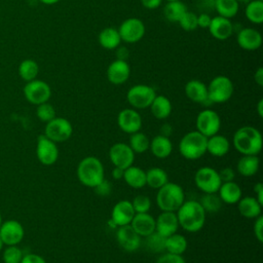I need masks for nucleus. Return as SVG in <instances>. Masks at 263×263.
Returning <instances> with one entry per match:
<instances>
[{
  "label": "nucleus",
  "mask_w": 263,
  "mask_h": 263,
  "mask_svg": "<svg viewBox=\"0 0 263 263\" xmlns=\"http://www.w3.org/2000/svg\"><path fill=\"white\" fill-rule=\"evenodd\" d=\"M219 173V176H220V179L223 182H230V181H234V178H235V172L233 168L231 167H224L222 168Z\"/></svg>",
  "instance_id": "50"
},
{
  "label": "nucleus",
  "mask_w": 263,
  "mask_h": 263,
  "mask_svg": "<svg viewBox=\"0 0 263 263\" xmlns=\"http://www.w3.org/2000/svg\"><path fill=\"white\" fill-rule=\"evenodd\" d=\"M39 1L43 4H46V5H52V4L58 3L60 0H39Z\"/></svg>",
  "instance_id": "58"
},
{
  "label": "nucleus",
  "mask_w": 263,
  "mask_h": 263,
  "mask_svg": "<svg viewBox=\"0 0 263 263\" xmlns=\"http://www.w3.org/2000/svg\"><path fill=\"white\" fill-rule=\"evenodd\" d=\"M108 154L111 163L116 167L125 170L134 164L135 152L126 143L118 142L113 144L110 147Z\"/></svg>",
  "instance_id": "12"
},
{
  "label": "nucleus",
  "mask_w": 263,
  "mask_h": 263,
  "mask_svg": "<svg viewBox=\"0 0 263 263\" xmlns=\"http://www.w3.org/2000/svg\"><path fill=\"white\" fill-rule=\"evenodd\" d=\"M237 210L243 218L256 219L261 216L262 204L255 196H246L237 201Z\"/></svg>",
  "instance_id": "27"
},
{
  "label": "nucleus",
  "mask_w": 263,
  "mask_h": 263,
  "mask_svg": "<svg viewBox=\"0 0 263 263\" xmlns=\"http://www.w3.org/2000/svg\"><path fill=\"white\" fill-rule=\"evenodd\" d=\"M185 95L194 103L205 104L206 102H210L208 98V86L202 81L197 79L190 80L186 83Z\"/></svg>",
  "instance_id": "24"
},
{
  "label": "nucleus",
  "mask_w": 263,
  "mask_h": 263,
  "mask_svg": "<svg viewBox=\"0 0 263 263\" xmlns=\"http://www.w3.org/2000/svg\"><path fill=\"white\" fill-rule=\"evenodd\" d=\"M179 221L176 212H161L155 219V231L163 237H167L177 232Z\"/></svg>",
  "instance_id": "19"
},
{
  "label": "nucleus",
  "mask_w": 263,
  "mask_h": 263,
  "mask_svg": "<svg viewBox=\"0 0 263 263\" xmlns=\"http://www.w3.org/2000/svg\"><path fill=\"white\" fill-rule=\"evenodd\" d=\"M181 26L182 29H184L185 31H193L195 30L198 26H197V15L192 12V11H186L182 17L180 18V21L178 22Z\"/></svg>",
  "instance_id": "45"
},
{
  "label": "nucleus",
  "mask_w": 263,
  "mask_h": 263,
  "mask_svg": "<svg viewBox=\"0 0 263 263\" xmlns=\"http://www.w3.org/2000/svg\"><path fill=\"white\" fill-rule=\"evenodd\" d=\"M36 115L40 121L45 122V123H47L48 121H50L51 119H53L57 116L55 109L48 102L37 105Z\"/></svg>",
  "instance_id": "43"
},
{
  "label": "nucleus",
  "mask_w": 263,
  "mask_h": 263,
  "mask_svg": "<svg viewBox=\"0 0 263 263\" xmlns=\"http://www.w3.org/2000/svg\"><path fill=\"white\" fill-rule=\"evenodd\" d=\"M21 263H46L45 259L35 253H29L23 256Z\"/></svg>",
  "instance_id": "49"
},
{
  "label": "nucleus",
  "mask_w": 263,
  "mask_h": 263,
  "mask_svg": "<svg viewBox=\"0 0 263 263\" xmlns=\"http://www.w3.org/2000/svg\"><path fill=\"white\" fill-rule=\"evenodd\" d=\"M25 236L23 225L16 220H7L0 226V238L5 246H16Z\"/></svg>",
  "instance_id": "15"
},
{
  "label": "nucleus",
  "mask_w": 263,
  "mask_h": 263,
  "mask_svg": "<svg viewBox=\"0 0 263 263\" xmlns=\"http://www.w3.org/2000/svg\"><path fill=\"white\" fill-rule=\"evenodd\" d=\"M39 73L38 64L31 59H26L21 62L18 66V75L26 82L36 79Z\"/></svg>",
  "instance_id": "37"
},
{
  "label": "nucleus",
  "mask_w": 263,
  "mask_h": 263,
  "mask_svg": "<svg viewBox=\"0 0 263 263\" xmlns=\"http://www.w3.org/2000/svg\"><path fill=\"white\" fill-rule=\"evenodd\" d=\"M152 115L157 119H165L172 113V103L171 101L164 96H157L152 101L151 105L149 106Z\"/></svg>",
  "instance_id": "31"
},
{
  "label": "nucleus",
  "mask_w": 263,
  "mask_h": 263,
  "mask_svg": "<svg viewBox=\"0 0 263 263\" xmlns=\"http://www.w3.org/2000/svg\"><path fill=\"white\" fill-rule=\"evenodd\" d=\"M92 189H95V191H96V193H97L98 195H100V196H107V195H109V194L111 193V191H112V184H111L110 181L104 179L102 182H100V183H99L95 188H92Z\"/></svg>",
  "instance_id": "47"
},
{
  "label": "nucleus",
  "mask_w": 263,
  "mask_h": 263,
  "mask_svg": "<svg viewBox=\"0 0 263 263\" xmlns=\"http://www.w3.org/2000/svg\"><path fill=\"white\" fill-rule=\"evenodd\" d=\"M188 248V241L186 237L179 233H174L167 237H165V252L183 255Z\"/></svg>",
  "instance_id": "33"
},
{
  "label": "nucleus",
  "mask_w": 263,
  "mask_h": 263,
  "mask_svg": "<svg viewBox=\"0 0 263 263\" xmlns=\"http://www.w3.org/2000/svg\"><path fill=\"white\" fill-rule=\"evenodd\" d=\"M130 226L141 237H146L155 231V218L149 213H137Z\"/></svg>",
  "instance_id": "21"
},
{
  "label": "nucleus",
  "mask_w": 263,
  "mask_h": 263,
  "mask_svg": "<svg viewBox=\"0 0 263 263\" xmlns=\"http://www.w3.org/2000/svg\"><path fill=\"white\" fill-rule=\"evenodd\" d=\"M210 33L213 37L219 40H225L229 38L233 31V24L230 22V18H226L223 16H215L212 18L211 24L209 26Z\"/></svg>",
  "instance_id": "22"
},
{
  "label": "nucleus",
  "mask_w": 263,
  "mask_h": 263,
  "mask_svg": "<svg viewBox=\"0 0 263 263\" xmlns=\"http://www.w3.org/2000/svg\"><path fill=\"white\" fill-rule=\"evenodd\" d=\"M230 150V141L223 135L216 134L206 140V152L215 157H222L228 154Z\"/></svg>",
  "instance_id": "26"
},
{
  "label": "nucleus",
  "mask_w": 263,
  "mask_h": 263,
  "mask_svg": "<svg viewBox=\"0 0 263 263\" xmlns=\"http://www.w3.org/2000/svg\"><path fill=\"white\" fill-rule=\"evenodd\" d=\"M145 238V247L149 252L154 254H162L165 252V237L154 231Z\"/></svg>",
  "instance_id": "38"
},
{
  "label": "nucleus",
  "mask_w": 263,
  "mask_h": 263,
  "mask_svg": "<svg viewBox=\"0 0 263 263\" xmlns=\"http://www.w3.org/2000/svg\"><path fill=\"white\" fill-rule=\"evenodd\" d=\"M142 237L133 229L130 224L117 227L116 230V239L121 249L126 252L137 251L141 243Z\"/></svg>",
  "instance_id": "17"
},
{
  "label": "nucleus",
  "mask_w": 263,
  "mask_h": 263,
  "mask_svg": "<svg viewBox=\"0 0 263 263\" xmlns=\"http://www.w3.org/2000/svg\"><path fill=\"white\" fill-rule=\"evenodd\" d=\"M232 144L241 155H258L262 150L263 139L258 128L245 125L234 133Z\"/></svg>",
  "instance_id": "2"
},
{
  "label": "nucleus",
  "mask_w": 263,
  "mask_h": 263,
  "mask_svg": "<svg viewBox=\"0 0 263 263\" xmlns=\"http://www.w3.org/2000/svg\"><path fill=\"white\" fill-rule=\"evenodd\" d=\"M237 2H239V1H241V2H243V1H248V0H236Z\"/></svg>",
  "instance_id": "61"
},
{
  "label": "nucleus",
  "mask_w": 263,
  "mask_h": 263,
  "mask_svg": "<svg viewBox=\"0 0 263 263\" xmlns=\"http://www.w3.org/2000/svg\"><path fill=\"white\" fill-rule=\"evenodd\" d=\"M121 41L118 30L114 28H106L99 34V43L106 49L116 48Z\"/></svg>",
  "instance_id": "34"
},
{
  "label": "nucleus",
  "mask_w": 263,
  "mask_h": 263,
  "mask_svg": "<svg viewBox=\"0 0 263 263\" xmlns=\"http://www.w3.org/2000/svg\"><path fill=\"white\" fill-rule=\"evenodd\" d=\"M123 173H124V170H122V168H120V167H116V166H114V168L112 170V177H113V179H115V180H120V179H122L123 178Z\"/></svg>",
  "instance_id": "56"
},
{
  "label": "nucleus",
  "mask_w": 263,
  "mask_h": 263,
  "mask_svg": "<svg viewBox=\"0 0 263 263\" xmlns=\"http://www.w3.org/2000/svg\"><path fill=\"white\" fill-rule=\"evenodd\" d=\"M118 33L121 40L126 43H136L142 39L145 34V26L143 22L136 17H130L122 22Z\"/></svg>",
  "instance_id": "14"
},
{
  "label": "nucleus",
  "mask_w": 263,
  "mask_h": 263,
  "mask_svg": "<svg viewBox=\"0 0 263 263\" xmlns=\"http://www.w3.org/2000/svg\"><path fill=\"white\" fill-rule=\"evenodd\" d=\"M36 156L43 165H52L59 158V148L57 143L49 140L44 135L37 138Z\"/></svg>",
  "instance_id": "13"
},
{
  "label": "nucleus",
  "mask_w": 263,
  "mask_h": 263,
  "mask_svg": "<svg viewBox=\"0 0 263 263\" xmlns=\"http://www.w3.org/2000/svg\"><path fill=\"white\" fill-rule=\"evenodd\" d=\"M254 79L255 82L259 85V86H263V69L261 67H259L257 69V71L254 74Z\"/></svg>",
  "instance_id": "54"
},
{
  "label": "nucleus",
  "mask_w": 263,
  "mask_h": 263,
  "mask_svg": "<svg viewBox=\"0 0 263 263\" xmlns=\"http://www.w3.org/2000/svg\"><path fill=\"white\" fill-rule=\"evenodd\" d=\"M23 256V251L18 245L7 246V248L3 251L2 260L4 263H21Z\"/></svg>",
  "instance_id": "42"
},
{
  "label": "nucleus",
  "mask_w": 263,
  "mask_h": 263,
  "mask_svg": "<svg viewBox=\"0 0 263 263\" xmlns=\"http://www.w3.org/2000/svg\"><path fill=\"white\" fill-rule=\"evenodd\" d=\"M253 232H254L256 239L259 242H262L263 241V217H262V215L255 219Z\"/></svg>",
  "instance_id": "48"
},
{
  "label": "nucleus",
  "mask_w": 263,
  "mask_h": 263,
  "mask_svg": "<svg viewBox=\"0 0 263 263\" xmlns=\"http://www.w3.org/2000/svg\"><path fill=\"white\" fill-rule=\"evenodd\" d=\"M168 182V176L166 172L157 166L150 167L146 171V185L152 189H159Z\"/></svg>",
  "instance_id": "32"
},
{
  "label": "nucleus",
  "mask_w": 263,
  "mask_h": 263,
  "mask_svg": "<svg viewBox=\"0 0 263 263\" xmlns=\"http://www.w3.org/2000/svg\"><path fill=\"white\" fill-rule=\"evenodd\" d=\"M232 93L233 83L226 76H217L208 85V98L211 103H225L231 98Z\"/></svg>",
  "instance_id": "6"
},
{
  "label": "nucleus",
  "mask_w": 263,
  "mask_h": 263,
  "mask_svg": "<svg viewBox=\"0 0 263 263\" xmlns=\"http://www.w3.org/2000/svg\"><path fill=\"white\" fill-rule=\"evenodd\" d=\"M73 134L72 123L64 117H54L48 121L44 128V136L54 143H62L71 138Z\"/></svg>",
  "instance_id": "8"
},
{
  "label": "nucleus",
  "mask_w": 263,
  "mask_h": 263,
  "mask_svg": "<svg viewBox=\"0 0 263 263\" xmlns=\"http://www.w3.org/2000/svg\"><path fill=\"white\" fill-rule=\"evenodd\" d=\"M149 150L156 158H166L173 152V143L170 137H164L161 135L155 136L150 141Z\"/></svg>",
  "instance_id": "28"
},
{
  "label": "nucleus",
  "mask_w": 263,
  "mask_h": 263,
  "mask_svg": "<svg viewBox=\"0 0 263 263\" xmlns=\"http://www.w3.org/2000/svg\"><path fill=\"white\" fill-rule=\"evenodd\" d=\"M184 201V190L177 183L167 182L157 189L156 203L161 212H177Z\"/></svg>",
  "instance_id": "4"
},
{
  "label": "nucleus",
  "mask_w": 263,
  "mask_h": 263,
  "mask_svg": "<svg viewBox=\"0 0 263 263\" xmlns=\"http://www.w3.org/2000/svg\"><path fill=\"white\" fill-rule=\"evenodd\" d=\"M260 166V160L258 155H241L236 163V170L242 177L255 176Z\"/></svg>",
  "instance_id": "30"
},
{
  "label": "nucleus",
  "mask_w": 263,
  "mask_h": 263,
  "mask_svg": "<svg viewBox=\"0 0 263 263\" xmlns=\"http://www.w3.org/2000/svg\"><path fill=\"white\" fill-rule=\"evenodd\" d=\"M155 97V89L152 86L146 84L134 85L128 89L126 93V100L128 104L135 109L148 108Z\"/></svg>",
  "instance_id": "9"
},
{
  "label": "nucleus",
  "mask_w": 263,
  "mask_h": 263,
  "mask_svg": "<svg viewBox=\"0 0 263 263\" xmlns=\"http://www.w3.org/2000/svg\"><path fill=\"white\" fill-rule=\"evenodd\" d=\"M130 75L129 65L124 60H116L112 62L107 69L108 80L115 85L123 84Z\"/></svg>",
  "instance_id": "20"
},
{
  "label": "nucleus",
  "mask_w": 263,
  "mask_h": 263,
  "mask_svg": "<svg viewBox=\"0 0 263 263\" xmlns=\"http://www.w3.org/2000/svg\"><path fill=\"white\" fill-rule=\"evenodd\" d=\"M217 193L222 202L226 204H235L242 197L241 188L234 181L223 182L220 185Z\"/></svg>",
  "instance_id": "25"
},
{
  "label": "nucleus",
  "mask_w": 263,
  "mask_h": 263,
  "mask_svg": "<svg viewBox=\"0 0 263 263\" xmlns=\"http://www.w3.org/2000/svg\"><path fill=\"white\" fill-rule=\"evenodd\" d=\"M257 113L260 118L263 117V99H260L257 104Z\"/></svg>",
  "instance_id": "57"
},
{
  "label": "nucleus",
  "mask_w": 263,
  "mask_h": 263,
  "mask_svg": "<svg viewBox=\"0 0 263 263\" xmlns=\"http://www.w3.org/2000/svg\"><path fill=\"white\" fill-rule=\"evenodd\" d=\"M199 203L201 204L205 213H217L221 210L223 204L221 198L217 193H204L201 196Z\"/></svg>",
  "instance_id": "40"
},
{
  "label": "nucleus",
  "mask_w": 263,
  "mask_h": 263,
  "mask_svg": "<svg viewBox=\"0 0 263 263\" xmlns=\"http://www.w3.org/2000/svg\"><path fill=\"white\" fill-rule=\"evenodd\" d=\"M76 175L82 185L95 188L105 179L104 165L100 158L96 156H86L79 161L76 168Z\"/></svg>",
  "instance_id": "3"
},
{
  "label": "nucleus",
  "mask_w": 263,
  "mask_h": 263,
  "mask_svg": "<svg viewBox=\"0 0 263 263\" xmlns=\"http://www.w3.org/2000/svg\"><path fill=\"white\" fill-rule=\"evenodd\" d=\"M196 130L206 138L219 133L221 127V118L219 114L212 109H204L196 117Z\"/></svg>",
  "instance_id": "11"
},
{
  "label": "nucleus",
  "mask_w": 263,
  "mask_h": 263,
  "mask_svg": "<svg viewBox=\"0 0 263 263\" xmlns=\"http://www.w3.org/2000/svg\"><path fill=\"white\" fill-rule=\"evenodd\" d=\"M166 1H176V0H166Z\"/></svg>",
  "instance_id": "62"
},
{
  "label": "nucleus",
  "mask_w": 263,
  "mask_h": 263,
  "mask_svg": "<svg viewBox=\"0 0 263 263\" xmlns=\"http://www.w3.org/2000/svg\"><path fill=\"white\" fill-rule=\"evenodd\" d=\"M246 16L254 24H261L263 22V1H251L246 8Z\"/></svg>",
  "instance_id": "41"
},
{
  "label": "nucleus",
  "mask_w": 263,
  "mask_h": 263,
  "mask_svg": "<svg viewBox=\"0 0 263 263\" xmlns=\"http://www.w3.org/2000/svg\"><path fill=\"white\" fill-rule=\"evenodd\" d=\"M259 1H262V0H259Z\"/></svg>",
  "instance_id": "63"
},
{
  "label": "nucleus",
  "mask_w": 263,
  "mask_h": 263,
  "mask_svg": "<svg viewBox=\"0 0 263 263\" xmlns=\"http://www.w3.org/2000/svg\"><path fill=\"white\" fill-rule=\"evenodd\" d=\"M117 124L125 134H134L141 130L143 121L140 113L133 108H125L118 113Z\"/></svg>",
  "instance_id": "16"
},
{
  "label": "nucleus",
  "mask_w": 263,
  "mask_h": 263,
  "mask_svg": "<svg viewBox=\"0 0 263 263\" xmlns=\"http://www.w3.org/2000/svg\"><path fill=\"white\" fill-rule=\"evenodd\" d=\"M215 7L220 16L231 18L238 11V2L236 0H215Z\"/></svg>",
  "instance_id": "39"
},
{
  "label": "nucleus",
  "mask_w": 263,
  "mask_h": 263,
  "mask_svg": "<svg viewBox=\"0 0 263 263\" xmlns=\"http://www.w3.org/2000/svg\"><path fill=\"white\" fill-rule=\"evenodd\" d=\"M181 226L187 232H198L205 224V211L197 200H185L176 212Z\"/></svg>",
  "instance_id": "1"
},
{
  "label": "nucleus",
  "mask_w": 263,
  "mask_h": 263,
  "mask_svg": "<svg viewBox=\"0 0 263 263\" xmlns=\"http://www.w3.org/2000/svg\"><path fill=\"white\" fill-rule=\"evenodd\" d=\"M254 191L256 193V198L257 200L263 205V184L261 182H258L255 186H254Z\"/></svg>",
  "instance_id": "53"
},
{
  "label": "nucleus",
  "mask_w": 263,
  "mask_h": 263,
  "mask_svg": "<svg viewBox=\"0 0 263 263\" xmlns=\"http://www.w3.org/2000/svg\"><path fill=\"white\" fill-rule=\"evenodd\" d=\"M172 132H173L172 125L168 124V123H164V124H162V126L160 128V134L159 135L164 136V137H170Z\"/></svg>",
  "instance_id": "55"
},
{
  "label": "nucleus",
  "mask_w": 263,
  "mask_h": 263,
  "mask_svg": "<svg viewBox=\"0 0 263 263\" xmlns=\"http://www.w3.org/2000/svg\"><path fill=\"white\" fill-rule=\"evenodd\" d=\"M136 212L133 208L132 201L122 199L116 202L111 211V220L116 224L117 227L130 224Z\"/></svg>",
  "instance_id": "18"
},
{
  "label": "nucleus",
  "mask_w": 263,
  "mask_h": 263,
  "mask_svg": "<svg viewBox=\"0 0 263 263\" xmlns=\"http://www.w3.org/2000/svg\"><path fill=\"white\" fill-rule=\"evenodd\" d=\"M156 263H186V262L182 255H176L168 252H164L157 258Z\"/></svg>",
  "instance_id": "46"
},
{
  "label": "nucleus",
  "mask_w": 263,
  "mask_h": 263,
  "mask_svg": "<svg viewBox=\"0 0 263 263\" xmlns=\"http://www.w3.org/2000/svg\"><path fill=\"white\" fill-rule=\"evenodd\" d=\"M122 179L129 187L141 189L146 186V171L133 164L124 170Z\"/></svg>",
  "instance_id": "29"
},
{
  "label": "nucleus",
  "mask_w": 263,
  "mask_h": 263,
  "mask_svg": "<svg viewBox=\"0 0 263 263\" xmlns=\"http://www.w3.org/2000/svg\"><path fill=\"white\" fill-rule=\"evenodd\" d=\"M133 208L137 213H149V210L151 209V199L144 194H139L135 196V198L132 200Z\"/></svg>",
  "instance_id": "44"
},
{
  "label": "nucleus",
  "mask_w": 263,
  "mask_h": 263,
  "mask_svg": "<svg viewBox=\"0 0 263 263\" xmlns=\"http://www.w3.org/2000/svg\"><path fill=\"white\" fill-rule=\"evenodd\" d=\"M127 144L132 148V150L135 152V154L136 153L143 154L149 150L150 140L146 136V134L139 130L129 135Z\"/></svg>",
  "instance_id": "35"
},
{
  "label": "nucleus",
  "mask_w": 263,
  "mask_h": 263,
  "mask_svg": "<svg viewBox=\"0 0 263 263\" xmlns=\"http://www.w3.org/2000/svg\"><path fill=\"white\" fill-rule=\"evenodd\" d=\"M208 138L197 130L185 134L179 142L180 154L188 160H196L206 153Z\"/></svg>",
  "instance_id": "5"
},
{
  "label": "nucleus",
  "mask_w": 263,
  "mask_h": 263,
  "mask_svg": "<svg viewBox=\"0 0 263 263\" xmlns=\"http://www.w3.org/2000/svg\"><path fill=\"white\" fill-rule=\"evenodd\" d=\"M237 43L246 50H256L262 44V36L255 29L245 28L237 34Z\"/></svg>",
  "instance_id": "23"
},
{
  "label": "nucleus",
  "mask_w": 263,
  "mask_h": 263,
  "mask_svg": "<svg viewBox=\"0 0 263 263\" xmlns=\"http://www.w3.org/2000/svg\"><path fill=\"white\" fill-rule=\"evenodd\" d=\"M211 21H212V17L209 14L201 13L197 16V26L200 28H203V29L209 28Z\"/></svg>",
  "instance_id": "51"
},
{
  "label": "nucleus",
  "mask_w": 263,
  "mask_h": 263,
  "mask_svg": "<svg viewBox=\"0 0 263 263\" xmlns=\"http://www.w3.org/2000/svg\"><path fill=\"white\" fill-rule=\"evenodd\" d=\"M142 5L147 9H155L160 6L162 0H141Z\"/></svg>",
  "instance_id": "52"
},
{
  "label": "nucleus",
  "mask_w": 263,
  "mask_h": 263,
  "mask_svg": "<svg viewBox=\"0 0 263 263\" xmlns=\"http://www.w3.org/2000/svg\"><path fill=\"white\" fill-rule=\"evenodd\" d=\"M3 242H2V240H1V238H0V252L2 251V249H3Z\"/></svg>",
  "instance_id": "59"
},
{
  "label": "nucleus",
  "mask_w": 263,
  "mask_h": 263,
  "mask_svg": "<svg viewBox=\"0 0 263 263\" xmlns=\"http://www.w3.org/2000/svg\"><path fill=\"white\" fill-rule=\"evenodd\" d=\"M186 11H187V7L181 0L167 1L163 9L165 18L174 23H178Z\"/></svg>",
  "instance_id": "36"
},
{
  "label": "nucleus",
  "mask_w": 263,
  "mask_h": 263,
  "mask_svg": "<svg viewBox=\"0 0 263 263\" xmlns=\"http://www.w3.org/2000/svg\"><path fill=\"white\" fill-rule=\"evenodd\" d=\"M24 96L29 103L37 106L48 102L51 97V88L45 81L34 79L25 84Z\"/></svg>",
  "instance_id": "10"
},
{
  "label": "nucleus",
  "mask_w": 263,
  "mask_h": 263,
  "mask_svg": "<svg viewBox=\"0 0 263 263\" xmlns=\"http://www.w3.org/2000/svg\"><path fill=\"white\" fill-rule=\"evenodd\" d=\"M1 224H2V216L0 214V226H1Z\"/></svg>",
  "instance_id": "60"
},
{
  "label": "nucleus",
  "mask_w": 263,
  "mask_h": 263,
  "mask_svg": "<svg viewBox=\"0 0 263 263\" xmlns=\"http://www.w3.org/2000/svg\"><path fill=\"white\" fill-rule=\"evenodd\" d=\"M194 184L203 193H217L222 181L217 170L212 166H201L195 172Z\"/></svg>",
  "instance_id": "7"
}]
</instances>
